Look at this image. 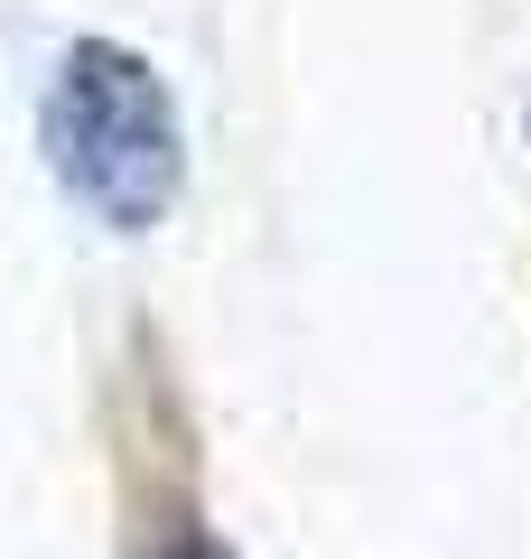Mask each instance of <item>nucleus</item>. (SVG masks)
Instances as JSON below:
<instances>
[{
  "instance_id": "1",
  "label": "nucleus",
  "mask_w": 531,
  "mask_h": 559,
  "mask_svg": "<svg viewBox=\"0 0 531 559\" xmlns=\"http://www.w3.org/2000/svg\"><path fill=\"white\" fill-rule=\"evenodd\" d=\"M47 168L113 234H150L187 187V140L158 66L121 38H75L47 75Z\"/></svg>"
},
{
  "instance_id": "2",
  "label": "nucleus",
  "mask_w": 531,
  "mask_h": 559,
  "mask_svg": "<svg viewBox=\"0 0 531 559\" xmlns=\"http://www.w3.org/2000/svg\"><path fill=\"white\" fill-rule=\"evenodd\" d=\"M150 559H224L215 540H168V550H150Z\"/></svg>"
}]
</instances>
